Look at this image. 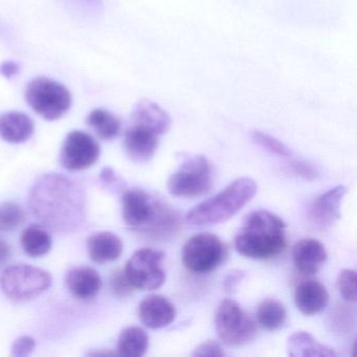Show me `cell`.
I'll list each match as a JSON object with an SVG mask.
<instances>
[{
    "label": "cell",
    "mask_w": 357,
    "mask_h": 357,
    "mask_svg": "<svg viewBox=\"0 0 357 357\" xmlns=\"http://www.w3.org/2000/svg\"><path fill=\"white\" fill-rule=\"evenodd\" d=\"M29 204L38 221L56 233H73L84 223V190L63 175L47 174L37 181Z\"/></svg>",
    "instance_id": "cell-1"
},
{
    "label": "cell",
    "mask_w": 357,
    "mask_h": 357,
    "mask_svg": "<svg viewBox=\"0 0 357 357\" xmlns=\"http://www.w3.org/2000/svg\"><path fill=\"white\" fill-rule=\"evenodd\" d=\"M122 206L127 227L146 237H166L178 227L177 213L145 190L125 191Z\"/></svg>",
    "instance_id": "cell-2"
},
{
    "label": "cell",
    "mask_w": 357,
    "mask_h": 357,
    "mask_svg": "<svg viewBox=\"0 0 357 357\" xmlns=\"http://www.w3.org/2000/svg\"><path fill=\"white\" fill-rule=\"evenodd\" d=\"M286 225L283 219L268 211L250 213L235 238L236 250L242 256L267 260L286 248Z\"/></svg>",
    "instance_id": "cell-3"
},
{
    "label": "cell",
    "mask_w": 357,
    "mask_h": 357,
    "mask_svg": "<svg viewBox=\"0 0 357 357\" xmlns=\"http://www.w3.org/2000/svg\"><path fill=\"white\" fill-rule=\"evenodd\" d=\"M256 181L240 177L210 199L204 200L185 215L193 227H208L229 220L241 211L257 193Z\"/></svg>",
    "instance_id": "cell-4"
},
{
    "label": "cell",
    "mask_w": 357,
    "mask_h": 357,
    "mask_svg": "<svg viewBox=\"0 0 357 357\" xmlns=\"http://www.w3.org/2000/svg\"><path fill=\"white\" fill-rule=\"evenodd\" d=\"M24 97L29 106L47 121L59 120L72 107L70 91L47 77L33 79L26 86Z\"/></svg>",
    "instance_id": "cell-5"
},
{
    "label": "cell",
    "mask_w": 357,
    "mask_h": 357,
    "mask_svg": "<svg viewBox=\"0 0 357 357\" xmlns=\"http://www.w3.org/2000/svg\"><path fill=\"white\" fill-rule=\"evenodd\" d=\"M52 285L49 271L29 264L8 267L0 275L3 294L15 302H26L47 291Z\"/></svg>",
    "instance_id": "cell-6"
},
{
    "label": "cell",
    "mask_w": 357,
    "mask_h": 357,
    "mask_svg": "<svg viewBox=\"0 0 357 357\" xmlns=\"http://www.w3.org/2000/svg\"><path fill=\"white\" fill-rule=\"evenodd\" d=\"M213 185L212 166L202 155H188L178 170L171 175L167 188L175 197H199L208 193Z\"/></svg>",
    "instance_id": "cell-7"
},
{
    "label": "cell",
    "mask_w": 357,
    "mask_h": 357,
    "mask_svg": "<svg viewBox=\"0 0 357 357\" xmlns=\"http://www.w3.org/2000/svg\"><path fill=\"white\" fill-rule=\"evenodd\" d=\"M215 328L220 340L229 346H243L257 335L256 321L231 298L219 304L215 315Z\"/></svg>",
    "instance_id": "cell-8"
},
{
    "label": "cell",
    "mask_w": 357,
    "mask_h": 357,
    "mask_svg": "<svg viewBox=\"0 0 357 357\" xmlns=\"http://www.w3.org/2000/svg\"><path fill=\"white\" fill-rule=\"evenodd\" d=\"M181 257L188 271L204 275L214 271L222 263L225 257V244L213 234H197L185 242Z\"/></svg>",
    "instance_id": "cell-9"
},
{
    "label": "cell",
    "mask_w": 357,
    "mask_h": 357,
    "mask_svg": "<svg viewBox=\"0 0 357 357\" xmlns=\"http://www.w3.org/2000/svg\"><path fill=\"white\" fill-rule=\"evenodd\" d=\"M165 254L153 248H141L129 259L125 273L135 289L155 290L166 281L162 263Z\"/></svg>",
    "instance_id": "cell-10"
},
{
    "label": "cell",
    "mask_w": 357,
    "mask_h": 357,
    "mask_svg": "<svg viewBox=\"0 0 357 357\" xmlns=\"http://www.w3.org/2000/svg\"><path fill=\"white\" fill-rule=\"evenodd\" d=\"M101 147L93 135L84 131L68 133L60 152V162L68 171H81L91 168L97 162Z\"/></svg>",
    "instance_id": "cell-11"
},
{
    "label": "cell",
    "mask_w": 357,
    "mask_h": 357,
    "mask_svg": "<svg viewBox=\"0 0 357 357\" xmlns=\"http://www.w3.org/2000/svg\"><path fill=\"white\" fill-rule=\"evenodd\" d=\"M162 135L147 125L130 122L124 135V149L129 158L137 162L151 160Z\"/></svg>",
    "instance_id": "cell-12"
},
{
    "label": "cell",
    "mask_w": 357,
    "mask_h": 357,
    "mask_svg": "<svg viewBox=\"0 0 357 357\" xmlns=\"http://www.w3.org/2000/svg\"><path fill=\"white\" fill-rule=\"evenodd\" d=\"M347 188L336 185L317 198L309 208L308 219L315 229L325 231L340 218V208Z\"/></svg>",
    "instance_id": "cell-13"
},
{
    "label": "cell",
    "mask_w": 357,
    "mask_h": 357,
    "mask_svg": "<svg viewBox=\"0 0 357 357\" xmlns=\"http://www.w3.org/2000/svg\"><path fill=\"white\" fill-rule=\"evenodd\" d=\"M139 317L146 327L162 329L174 321L176 309L165 296L151 294L139 303Z\"/></svg>",
    "instance_id": "cell-14"
},
{
    "label": "cell",
    "mask_w": 357,
    "mask_h": 357,
    "mask_svg": "<svg viewBox=\"0 0 357 357\" xmlns=\"http://www.w3.org/2000/svg\"><path fill=\"white\" fill-rule=\"evenodd\" d=\"M68 291L81 301L93 300L103 286L101 275L96 269L89 266L75 267L66 275Z\"/></svg>",
    "instance_id": "cell-15"
},
{
    "label": "cell",
    "mask_w": 357,
    "mask_h": 357,
    "mask_svg": "<svg viewBox=\"0 0 357 357\" xmlns=\"http://www.w3.org/2000/svg\"><path fill=\"white\" fill-rule=\"evenodd\" d=\"M294 263L302 275H315L327 260V250L323 243L315 239H303L296 242L292 250Z\"/></svg>",
    "instance_id": "cell-16"
},
{
    "label": "cell",
    "mask_w": 357,
    "mask_h": 357,
    "mask_svg": "<svg viewBox=\"0 0 357 357\" xmlns=\"http://www.w3.org/2000/svg\"><path fill=\"white\" fill-rule=\"evenodd\" d=\"M294 302L305 315H315L323 311L329 303V294L325 286L317 280H306L296 286Z\"/></svg>",
    "instance_id": "cell-17"
},
{
    "label": "cell",
    "mask_w": 357,
    "mask_h": 357,
    "mask_svg": "<svg viewBox=\"0 0 357 357\" xmlns=\"http://www.w3.org/2000/svg\"><path fill=\"white\" fill-rule=\"evenodd\" d=\"M87 250L91 260L105 264L118 260L123 254V242L112 231H100L87 239Z\"/></svg>",
    "instance_id": "cell-18"
},
{
    "label": "cell",
    "mask_w": 357,
    "mask_h": 357,
    "mask_svg": "<svg viewBox=\"0 0 357 357\" xmlns=\"http://www.w3.org/2000/svg\"><path fill=\"white\" fill-rule=\"evenodd\" d=\"M34 131V122L24 112H7L0 116V137L8 143H24L32 137Z\"/></svg>",
    "instance_id": "cell-19"
},
{
    "label": "cell",
    "mask_w": 357,
    "mask_h": 357,
    "mask_svg": "<svg viewBox=\"0 0 357 357\" xmlns=\"http://www.w3.org/2000/svg\"><path fill=\"white\" fill-rule=\"evenodd\" d=\"M130 122L141 123L151 127L160 135H166L171 127V118L166 110L162 109L155 102L143 99L135 104Z\"/></svg>",
    "instance_id": "cell-20"
},
{
    "label": "cell",
    "mask_w": 357,
    "mask_h": 357,
    "mask_svg": "<svg viewBox=\"0 0 357 357\" xmlns=\"http://www.w3.org/2000/svg\"><path fill=\"white\" fill-rule=\"evenodd\" d=\"M287 352L291 357H334L336 352L331 347L317 342L306 331H296L288 337Z\"/></svg>",
    "instance_id": "cell-21"
},
{
    "label": "cell",
    "mask_w": 357,
    "mask_h": 357,
    "mask_svg": "<svg viewBox=\"0 0 357 357\" xmlns=\"http://www.w3.org/2000/svg\"><path fill=\"white\" fill-rule=\"evenodd\" d=\"M22 250L32 258H40L49 254L53 246L51 234L39 225H33L22 231L20 237Z\"/></svg>",
    "instance_id": "cell-22"
},
{
    "label": "cell",
    "mask_w": 357,
    "mask_h": 357,
    "mask_svg": "<svg viewBox=\"0 0 357 357\" xmlns=\"http://www.w3.org/2000/svg\"><path fill=\"white\" fill-rule=\"evenodd\" d=\"M87 125L104 141H112L120 135L122 122L116 114L104 108L93 109L86 119Z\"/></svg>",
    "instance_id": "cell-23"
},
{
    "label": "cell",
    "mask_w": 357,
    "mask_h": 357,
    "mask_svg": "<svg viewBox=\"0 0 357 357\" xmlns=\"http://www.w3.org/2000/svg\"><path fill=\"white\" fill-rule=\"evenodd\" d=\"M148 347H149V336L141 327L130 326L121 332L118 342V352L122 356H144L147 352Z\"/></svg>",
    "instance_id": "cell-24"
},
{
    "label": "cell",
    "mask_w": 357,
    "mask_h": 357,
    "mask_svg": "<svg viewBox=\"0 0 357 357\" xmlns=\"http://www.w3.org/2000/svg\"><path fill=\"white\" fill-rule=\"evenodd\" d=\"M257 319L264 329L275 331L283 327L287 319V312L285 306L280 301L268 298L259 305Z\"/></svg>",
    "instance_id": "cell-25"
},
{
    "label": "cell",
    "mask_w": 357,
    "mask_h": 357,
    "mask_svg": "<svg viewBox=\"0 0 357 357\" xmlns=\"http://www.w3.org/2000/svg\"><path fill=\"white\" fill-rule=\"evenodd\" d=\"M26 214L20 204L13 202L0 204V231H12L22 225Z\"/></svg>",
    "instance_id": "cell-26"
},
{
    "label": "cell",
    "mask_w": 357,
    "mask_h": 357,
    "mask_svg": "<svg viewBox=\"0 0 357 357\" xmlns=\"http://www.w3.org/2000/svg\"><path fill=\"white\" fill-rule=\"evenodd\" d=\"M252 137L254 143L262 147L263 149L271 152V153L279 156H285V158L291 155V150L285 144L282 143L281 141L275 139V137L267 135V133L256 130L252 132Z\"/></svg>",
    "instance_id": "cell-27"
},
{
    "label": "cell",
    "mask_w": 357,
    "mask_h": 357,
    "mask_svg": "<svg viewBox=\"0 0 357 357\" xmlns=\"http://www.w3.org/2000/svg\"><path fill=\"white\" fill-rule=\"evenodd\" d=\"M338 291L348 302L356 301V271L353 269H342L336 281Z\"/></svg>",
    "instance_id": "cell-28"
},
{
    "label": "cell",
    "mask_w": 357,
    "mask_h": 357,
    "mask_svg": "<svg viewBox=\"0 0 357 357\" xmlns=\"http://www.w3.org/2000/svg\"><path fill=\"white\" fill-rule=\"evenodd\" d=\"M109 284L112 294L119 298H128L135 291V287L131 285L123 269H118L112 273Z\"/></svg>",
    "instance_id": "cell-29"
},
{
    "label": "cell",
    "mask_w": 357,
    "mask_h": 357,
    "mask_svg": "<svg viewBox=\"0 0 357 357\" xmlns=\"http://www.w3.org/2000/svg\"><path fill=\"white\" fill-rule=\"evenodd\" d=\"M289 168L294 172V174L300 176L301 178L305 179V181H315L319 177V173L317 168H314L309 162H304V160H292V162H290Z\"/></svg>",
    "instance_id": "cell-30"
},
{
    "label": "cell",
    "mask_w": 357,
    "mask_h": 357,
    "mask_svg": "<svg viewBox=\"0 0 357 357\" xmlns=\"http://www.w3.org/2000/svg\"><path fill=\"white\" fill-rule=\"evenodd\" d=\"M35 347L36 342L32 336H20L12 346V355L18 357L29 356L34 351Z\"/></svg>",
    "instance_id": "cell-31"
},
{
    "label": "cell",
    "mask_w": 357,
    "mask_h": 357,
    "mask_svg": "<svg viewBox=\"0 0 357 357\" xmlns=\"http://www.w3.org/2000/svg\"><path fill=\"white\" fill-rule=\"evenodd\" d=\"M193 356H225V353L222 347L217 342L208 340L202 342L192 353Z\"/></svg>",
    "instance_id": "cell-32"
},
{
    "label": "cell",
    "mask_w": 357,
    "mask_h": 357,
    "mask_svg": "<svg viewBox=\"0 0 357 357\" xmlns=\"http://www.w3.org/2000/svg\"><path fill=\"white\" fill-rule=\"evenodd\" d=\"M244 277H245V273L242 271H233L229 273L223 283L225 291L233 292L234 290L237 289L238 285L241 283Z\"/></svg>",
    "instance_id": "cell-33"
},
{
    "label": "cell",
    "mask_w": 357,
    "mask_h": 357,
    "mask_svg": "<svg viewBox=\"0 0 357 357\" xmlns=\"http://www.w3.org/2000/svg\"><path fill=\"white\" fill-rule=\"evenodd\" d=\"M20 68L14 61H5L0 64V75L7 79H12L20 74Z\"/></svg>",
    "instance_id": "cell-34"
},
{
    "label": "cell",
    "mask_w": 357,
    "mask_h": 357,
    "mask_svg": "<svg viewBox=\"0 0 357 357\" xmlns=\"http://www.w3.org/2000/svg\"><path fill=\"white\" fill-rule=\"evenodd\" d=\"M12 255H13V248L11 244L7 240L0 237V267L12 258Z\"/></svg>",
    "instance_id": "cell-35"
},
{
    "label": "cell",
    "mask_w": 357,
    "mask_h": 357,
    "mask_svg": "<svg viewBox=\"0 0 357 357\" xmlns=\"http://www.w3.org/2000/svg\"><path fill=\"white\" fill-rule=\"evenodd\" d=\"M100 178H101L102 183L105 187L112 188V185L118 183V177H116V173L112 168H104L102 170L101 175H100Z\"/></svg>",
    "instance_id": "cell-36"
},
{
    "label": "cell",
    "mask_w": 357,
    "mask_h": 357,
    "mask_svg": "<svg viewBox=\"0 0 357 357\" xmlns=\"http://www.w3.org/2000/svg\"><path fill=\"white\" fill-rule=\"evenodd\" d=\"M85 1V0H84ZM87 3H93V6L100 5L101 3L102 0H86Z\"/></svg>",
    "instance_id": "cell-37"
}]
</instances>
